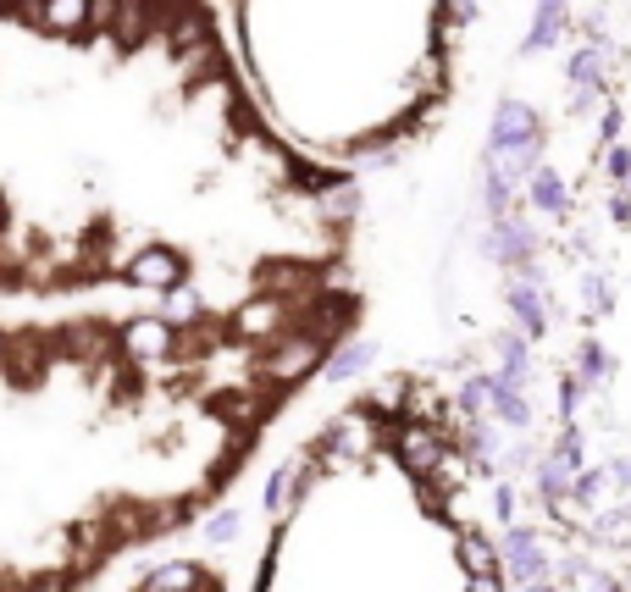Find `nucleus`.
Returning <instances> with one entry per match:
<instances>
[{"label": "nucleus", "instance_id": "1", "mask_svg": "<svg viewBox=\"0 0 631 592\" xmlns=\"http://www.w3.org/2000/svg\"><path fill=\"white\" fill-rule=\"evenodd\" d=\"M360 189L299 155L216 0H0V305L355 283Z\"/></svg>", "mask_w": 631, "mask_h": 592}, {"label": "nucleus", "instance_id": "2", "mask_svg": "<svg viewBox=\"0 0 631 592\" xmlns=\"http://www.w3.org/2000/svg\"><path fill=\"white\" fill-rule=\"evenodd\" d=\"M360 316L355 283L0 316V592H89L205 521Z\"/></svg>", "mask_w": 631, "mask_h": 592}, {"label": "nucleus", "instance_id": "3", "mask_svg": "<svg viewBox=\"0 0 631 592\" xmlns=\"http://www.w3.org/2000/svg\"><path fill=\"white\" fill-rule=\"evenodd\" d=\"M471 454V421L438 382H366L277 465L250 592H471Z\"/></svg>", "mask_w": 631, "mask_h": 592}, {"label": "nucleus", "instance_id": "4", "mask_svg": "<svg viewBox=\"0 0 631 592\" xmlns=\"http://www.w3.org/2000/svg\"><path fill=\"white\" fill-rule=\"evenodd\" d=\"M250 95L338 172L410 150L460 78L465 0H216Z\"/></svg>", "mask_w": 631, "mask_h": 592}, {"label": "nucleus", "instance_id": "5", "mask_svg": "<svg viewBox=\"0 0 631 592\" xmlns=\"http://www.w3.org/2000/svg\"><path fill=\"white\" fill-rule=\"evenodd\" d=\"M122 592H227V576L216 565H205V559H167V565L144 570Z\"/></svg>", "mask_w": 631, "mask_h": 592}, {"label": "nucleus", "instance_id": "6", "mask_svg": "<svg viewBox=\"0 0 631 592\" xmlns=\"http://www.w3.org/2000/svg\"><path fill=\"white\" fill-rule=\"evenodd\" d=\"M504 565H510L515 581H532V576H543V570H548V559L537 554V537L532 532H515L510 543H504Z\"/></svg>", "mask_w": 631, "mask_h": 592}, {"label": "nucleus", "instance_id": "7", "mask_svg": "<svg viewBox=\"0 0 631 592\" xmlns=\"http://www.w3.org/2000/svg\"><path fill=\"white\" fill-rule=\"evenodd\" d=\"M526 592H554V587H548V581H537V587H526Z\"/></svg>", "mask_w": 631, "mask_h": 592}]
</instances>
